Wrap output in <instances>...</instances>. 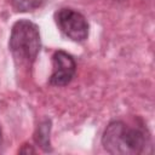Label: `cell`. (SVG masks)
I'll return each instance as SVG.
<instances>
[{"label":"cell","mask_w":155,"mask_h":155,"mask_svg":"<svg viewBox=\"0 0 155 155\" xmlns=\"http://www.w3.org/2000/svg\"><path fill=\"white\" fill-rule=\"evenodd\" d=\"M58 29L69 39L82 42L88 36V23L85 16L73 8L63 7L54 13Z\"/></svg>","instance_id":"obj_3"},{"label":"cell","mask_w":155,"mask_h":155,"mask_svg":"<svg viewBox=\"0 0 155 155\" xmlns=\"http://www.w3.org/2000/svg\"><path fill=\"white\" fill-rule=\"evenodd\" d=\"M8 46L17 63L31 65L41 47L39 27L28 19L17 21L12 25Z\"/></svg>","instance_id":"obj_2"},{"label":"cell","mask_w":155,"mask_h":155,"mask_svg":"<svg viewBox=\"0 0 155 155\" xmlns=\"http://www.w3.org/2000/svg\"><path fill=\"white\" fill-rule=\"evenodd\" d=\"M103 148L114 155H137L147 147L145 133L122 121H111L102 137Z\"/></svg>","instance_id":"obj_1"},{"label":"cell","mask_w":155,"mask_h":155,"mask_svg":"<svg viewBox=\"0 0 155 155\" xmlns=\"http://www.w3.org/2000/svg\"><path fill=\"white\" fill-rule=\"evenodd\" d=\"M50 121H45L42 124H40V126L38 127V131L35 133V140L36 143L44 148L45 150L50 149Z\"/></svg>","instance_id":"obj_6"},{"label":"cell","mask_w":155,"mask_h":155,"mask_svg":"<svg viewBox=\"0 0 155 155\" xmlns=\"http://www.w3.org/2000/svg\"><path fill=\"white\" fill-rule=\"evenodd\" d=\"M25 147H27V149H21L19 153H35V150H34L30 145H27V144H25Z\"/></svg>","instance_id":"obj_7"},{"label":"cell","mask_w":155,"mask_h":155,"mask_svg":"<svg viewBox=\"0 0 155 155\" xmlns=\"http://www.w3.org/2000/svg\"><path fill=\"white\" fill-rule=\"evenodd\" d=\"M52 65L53 69L50 76V85L52 86H65L75 76L76 63L69 53L62 50H58L53 53Z\"/></svg>","instance_id":"obj_4"},{"label":"cell","mask_w":155,"mask_h":155,"mask_svg":"<svg viewBox=\"0 0 155 155\" xmlns=\"http://www.w3.org/2000/svg\"><path fill=\"white\" fill-rule=\"evenodd\" d=\"M46 0H11L12 7L17 12H30L45 5Z\"/></svg>","instance_id":"obj_5"}]
</instances>
